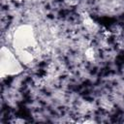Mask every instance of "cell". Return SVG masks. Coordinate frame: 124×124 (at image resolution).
Masks as SVG:
<instances>
[{"label":"cell","mask_w":124,"mask_h":124,"mask_svg":"<svg viewBox=\"0 0 124 124\" xmlns=\"http://www.w3.org/2000/svg\"><path fill=\"white\" fill-rule=\"evenodd\" d=\"M13 46L17 52V58L21 63L27 64L33 60V51L36 49L37 42L33 28L29 25L19 26L14 33Z\"/></svg>","instance_id":"obj_1"},{"label":"cell","mask_w":124,"mask_h":124,"mask_svg":"<svg viewBox=\"0 0 124 124\" xmlns=\"http://www.w3.org/2000/svg\"><path fill=\"white\" fill-rule=\"evenodd\" d=\"M0 56V70L2 77L17 75L22 72L23 68L20 60L8 47L3 46L1 48Z\"/></svg>","instance_id":"obj_2"}]
</instances>
